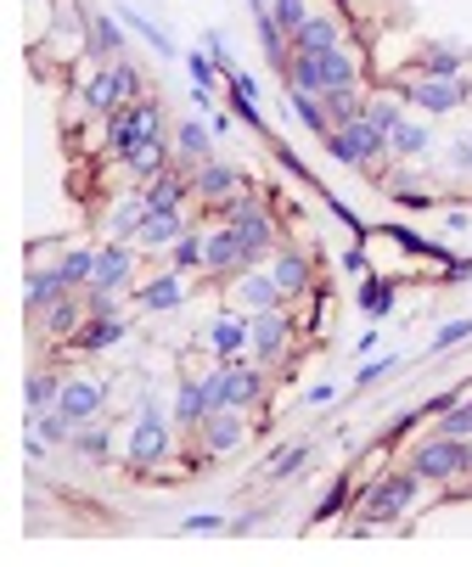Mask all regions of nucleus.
<instances>
[{"instance_id":"44","label":"nucleus","mask_w":472,"mask_h":567,"mask_svg":"<svg viewBox=\"0 0 472 567\" xmlns=\"http://www.w3.org/2000/svg\"><path fill=\"white\" fill-rule=\"evenodd\" d=\"M225 90V107L236 113V118H243L254 135H265L270 140V124H265V113H259V97H248V90H236V84H220Z\"/></svg>"},{"instance_id":"32","label":"nucleus","mask_w":472,"mask_h":567,"mask_svg":"<svg viewBox=\"0 0 472 567\" xmlns=\"http://www.w3.org/2000/svg\"><path fill=\"white\" fill-rule=\"evenodd\" d=\"M63 383H68V376H63L57 365H34V371H29V383H23V416L34 421V416H45V410H57Z\"/></svg>"},{"instance_id":"58","label":"nucleus","mask_w":472,"mask_h":567,"mask_svg":"<svg viewBox=\"0 0 472 567\" xmlns=\"http://www.w3.org/2000/svg\"><path fill=\"white\" fill-rule=\"evenodd\" d=\"M265 523V506H254V511H243V517H231V534H254Z\"/></svg>"},{"instance_id":"19","label":"nucleus","mask_w":472,"mask_h":567,"mask_svg":"<svg viewBox=\"0 0 472 567\" xmlns=\"http://www.w3.org/2000/svg\"><path fill=\"white\" fill-rule=\"evenodd\" d=\"M130 338V315H90L79 332L63 343V354H85V360H97V354H108V349H119Z\"/></svg>"},{"instance_id":"42","label":"nucleus","mask_w":472,"mask_h":567,"mask_svg":"<svg viewBox=\"0 0 472 567\" xmlns=\"http://www.w3.org/2000/svg\"><path fill=\"white\" fill-rule=\"evenodd\" d=\"M29 428H34V433H40L45 444H52V450H68V444H74V433H79V421H74V416H68V410L57 405V410H45V416H34Z\"/></svg>"},{"instance_id":"24","label":"nucleus","mask_w":472,"mask_h":567,"mask_svg":"<svg viewBox=\"0 0 472 567\" xmlns=\"http://www.w3.org/2000/svg\"><path fill=\"white\" fill-rule=\"evenodd\" d=\"M169 416H175L180 439H198V428L214 416V405H209V394H203V376H180L175 399H169Z\"/></svg>"},{"instance_id":"5","label":"nucleus","mask_w":472,"mask_h":567,"mask_svg":"<svg viewBox=\"0 0 472 567\" xmlns=\"http://www.w3.org/2000/svg\"><path fill=\"white\" fill-rule=\"evenodd\" d=\"M203 214L220 219V225H231L254 248V259H270L281 248V219H276V208L254 192V185H248V192H236L231 203H220V208H203Z\"/></svg>"},{"instance_id":"61","label":"nucleus","mask_w":472,"mask_h":567,"mask_svg":"<svg viewBox=\"0 0 472 567\" xmlns=\"http://www.w3.org/2000/svg\"><path fill=\"white\" fill-rule=\"evenodd\" d=\"M259 7H270V0H248V12H259Z\"/></svg>"},{"instance_id":"49","label":"nucleus","mask_w":472,"mask_h":567,"mask_svg":"<svg viewBox=\"0 0 472 567\" xmlns=\"http://www.w3.org/2000/svg\"><path fill=\"white\" fill-rule=\"evenodd\" d=\"M113 73H119V90H124V102H141V97H153V90H147V73H141L130 57H119V63H113Z\"/></svg>"},{"instance_id":"15","label":"nucleus","mask_w":472,"mask_h":567,"mask_svg":"<svg viewBox=\"0 0 472 567\" xmlns=\"http://www.w3.org/2000/svg\"><path fill=\"white\" fill-rule=\"evenodd\" d=\"M254 439V421H248V410H214L203 428H198V450L209 455V461H225V455H236Z\"/></svg>"},{"instance_id":"56","label":"nucleus","mask_w":472,"mask_h":567,"mask_svg":"<svg viewBox=\"0 0 472 567\" xmlns=\"http://www.w3.org/2000/svg\"><path fill=\"white\" fill-rule=\"evenodd\" d=\"M338 264H344V275H355V281L377 270V264H371V253H366V242H355V248H344V259H338Z\"/></svg>"},{"instance_id":"43","label":"nucleus","mask_w":472,"mask_h":567,"mask_svg":"<svg viewBox=\"0 0 472 567\" xmlns=\"http://www.w3.org/2000/svg\"><path fill=\"white\" fill-rule=\"evenodd\" d=\"M119 18H124V29H130L135 39H147V45H153V52L164 57V63H175V57H180V52H175V45H169V34H164V29H158L153 18H141L135 7H119Z\"/></svg>"},{"instance_id":"39","label":"nucleus","mask_w":472,"mask_h":567,"mask_svg":"<svg viewBox=\"0 0 472 567\" xmlns=\"http://www.w3.org/2000/svg\"><path fill=\"white\" fill-rule=\"evenodd\" d=\"M355 506V478L349 472H338L333 484H326V495L315 500V511H310V529H321V523H338V517Z\"/></svg>"},{"instance_id":"4","label":"nucleus","mask_w":472,"mask_h":567,"mask_svg":"<svg viewBox=\"0 0 472 567\" xmlns=\"http://www.w3.org/2000/svg\"><path fill=\"white\" fill-rule=\"evenodd\" d=\"M270 365H259V360H214L209 371H203V394H209V405L214 410H265V399H270Z\"/></svg>"},{"instance_id":"29","label":"nucleus","mask_w":472,"mask_h":567,"mask_svg":"<svg viewBox=\"0 0 472 567\" xmlns=\"http://www.w3.org/2000/svg\"><path fill=\"white\" fill-rule=\"evenodd\" d=\"M141 219H147V197H141V185H130V192L102 214V236H108V242H135Z\"/></svg>"},{"instance_id":"8","label":"nucleus","mask_w":472,"mask_h":567,"mask_svg":"<svg viewBox=\"0 0 472 567\" xmlns=\"http://www.w3.org/2000/svg\"><path fill=\"white\" fill-rule=\"evenodd\" d=\"M293 343H299L293 304H281V309H254L248 360H259V365H270V371H288V365H293Z\"/></svg>"},{"instance_id":"30","label":"nucleus","mask_w":472,"mask_h":567,"mask_svg":"<svg viewBox=\"0 0 472 567\" xmlns=\"http://www.w3.org/2000/svg\"><path fill=\"white\" fill-rule=\"evenodd\" d=\"M175 163V135H158V140H141V147L130 158H119V169L135 180V185H147L153 174H164Z\"/></svg>"},{"instance_id":"10","label":"nucleus","mask_w":472,"mask_h":567,"mask_svg":"<svg viewBox=\"0 0 472 567\" xmlns=\"http://www.w3.org/2000/svg\"><path fill=\"white\" fill-rule=\"evenodd\" d=\"M254 264H265V259H254V248L243 242V236H236L231 225H220V219H209V264H203V275L214 281V287H225V281H236Z\"/></svg>"},{"instance_id":"46","label":"nucleus","mask_w":472,"mask_h":567,"mask_svg":"<svg viewBox=\"0 0 472 567\" xmlns=\"http://www.w3.org/2000/svg\"><path fill=\"white\" fill-rule=\"evenodd\" d=\"M310 12H315L310 0H270V18L281 23V34H288V39H293V34L310 23Z\"/></svg>"},{"instance_id":"25","label":"nucleus","mask_w":472,"mask_h":567,"mask_svg":"<svg viewBox=\"0 0 472 567\" xmlns=\"http://www.w3.org/2000/svg\"><path fill=\"white\" fill-rule=\"evenodd\" d=\"M63 293H74V287L63 281V270H57L52 259H45V264H29V275H23V309H29V326H34L45 309H52Z\"/></svg>"},{"instance_id":"59","label":"nucleus","mask_w":472,"mask_h":567,"mask_svg":"<svg viewBox=\"0 0 472 567\" xmlns=\"http://www.w3.org/2000/svg\"><path fill=\"white\" fill-rule=\"evenodd\" d=\"M338 399V383H315L310 394H304V405H333Z\"/></svg>"},{"instance_id":"12","label":"nucleus","mask_w":472,"mask_h":567,"mask_svg":"<svg viewBox=\"0 0 472 567\" xmlns=\"http://www.w3.org/2000/svg\"><path fill=\"white\" fill-rule=\"evenodd\" d=\"M141 253L135 242H97V281H90V287H102V293H119V298H130L135 293V270H141Z\"/></svg>"},{"instance_id":"7","label":"nucleus","mask_w":472,"mask_h":567,"mask_svg":"<svg viewBox=\"0 0 472 567\" xmlns=\"http://www.w3.org/2000/svg\"><path fill=\"white\" fill-rule=\"evenodd\" d=\"M293 90H315V97H326V90H349V84H366V63L355 45H338V52H321V57H293L288 63V79Z\"/></svg>"},{"instance_id":"6","label":"nucleus","mask_w":472,"mask_h":567,"mask_svg":"<svg viewBox=\"0 0 472 567\" xmlns=\"http://www.w3.org/2000/svg\"><path fill=\"white\" fill-rule=\"evenodd\" d=\"M321 147H326V158H333V163H344V169H360V174H383L394 158H389V135L383 129H377L366 113L355 118V124H338L333 135H326L321 140Z\"/></svg>"},{"instance_id":"54","label":"nucleus","mask_w":472,"mask_h":567,"mask_svg":"<svg viewBox=\"0 0 472 567\" xmlns=\"http://www.w3.org/2000/svg\"><path fill=\"white\" fill-rule=\"evenodd\" d=\"M389 371H400V354H383V360H366V365L355 371V388H371V383H383Z\"/></svg>"},{"instance_id":"20","label":"nucleus","mask_w":472,"mask_h":567,"mask_svg":"<svg viewBox=\"0 0 472 567\" xmlns=\"http://www.w3.org/2000/svg\"><path fill=\"white\" fill-rule=\"evenodd\" d=\"M90 320V304H85V293H63L52 309H45L40 320H34V338H45V349H63L79 326Z\"/></svg>"},{"instance_id":"28","label":"nucleus","mask_w":472,"mask_h":567,"mask_svg":"<svg viewBox=\"0 0 472 567\" xmlns=\"http://www.w3.org/2000/svg\"><path fill=\"white\" fill-rule=\"evenodd\" d=\"M214 124L209 118H180L175 124V163H186V169H198V163H209V158H220L214 152Z\"/></svg>"},{"instance_id":"26","label":"nucleus","mask_w":472,"mask_h":567,"mask_svg":"<svg viewBox=\"0 0 472 567\" xmlns=\"http://www.w3.org/2000/svg\"><path fill=\"white\" fill-rule=\"evenodd\" d=\"M141 197H147V208H192V203H198L192 169H186V163H169L164 174H153L147 185H141Z\"/></svg>"},{"instance_id":"57","label":"nucleus","mask_w":472,"mask_h":567,"mask_svg":"<svg viewBox=\"0 0 472 567\" xmlns=\"http://www.w3.org/2000/svg\"><path fill=\"white\" fill-rule=\"evenodd\" d=\"M450 169L472 180V135H461V140H456V147H450Z\"/></svg>"},{"instance_id":"1","label":"nucleus","mask_w":472,"mask_h":567,"mask_svg":"<svg viewBox=\"0 0 472 567\" xmlns=\"http://www.w3.org/2000/svg\"><path fill=\"white\" fill-rule=\"evenodd\" d=\"M175 455H180V428L169 416V399L141 394V405L130 416V433H124V466L135 478H175L169 472Z\"/></svg>"},{"instance_id":"40","label":"nucleus","mask_w":472,"mask_h":567,"mask_svg":"<svg viewBox=\"0 0 472 567\" xmlns=\"http://www.w3.org/2000/svg\"><path fill=\"white\" fill-rule=\"evenodd\" d=\"M169 264L186 270V275H203V264H209V225H203V219L169 248Z\"/></svg>"},{"instance_id":"17","label":"nucleus","mask_w":472,"mask_h":567,"mask_svg":"<svg viewBox=\"0 0 472 567\" xmlns=\"http://www.w3.org/2000/svg\"><path fill=\"white\" fill-rule=\"evenodd\" d=\"M85 29H90V57L85 63L108 68V63H119L130 52V29H124L119 12H102V7H90V0H85Z\"/></svg>"},{"instance_id":"50","label":"nucleus","mask_w":472,"mask_h":567,"mask_svg":"<svg viewBox=\"0 0 472 567\" xmlns=\"http://www.w3.org/2000/svg\"><path fill=\"white\" fill-rule=\"evenodd\" d=\"M270 158H276V163H281V169H288V174H293V180H304V185H321V180H315V174H310V163H304V158H299V152H293V147H288V140H276V135H270Z\"/></svg>"},{"instance_id":"52","label":"nucleus","mask_w":472,"mask_h":567,"mask_svg":"<svg viewBox=\"0 0 472 567\" xmlns=\"http://www.w3.org/2000/svg\"><path fill=\"white\" fill-rule=\"evenodd\" d=\"M422 421H428V410H422V405H416V410H400V416L389 421V428H383V444H400V439H411V433L422 428Z\"/></svg>"},{"instance_id":"35","label":"nucleus","mask_w":472,"mask_h":567,"mask_svg":"<svg viewBox=\"0 0 472 567\" xmlns=\"http://www.w3.org/2000/svg\"><path fill=\"white\" fill-rule=\"evenodd\" d=\"M360 315H371V320H389L394 315V298H400V281L394 275H383V270H371V275H360Z\"/></svg>"},{"instance_id":"37","label":"nucleus","mask_w":472,"mask_h":567,"mask_svg":"<svg viewBox=\"0 0 472 567\" xmlns=\"http://www.w3.org/2000/svg\"><path fill=\"white\" fill-rule=\"evenodd\" d=\"M383 236H389V242L400 248V253H411V259H434V264H456L461 253H450L445 242H428V236H422V230H411V225H383Z\"/></svg>"},{"instance_id":"36","label":"nucleus","mask_w":472,"mask_h":567,"mask_svg":"<svg viewBox=\"0 0 472 567\" xmlns=\"http://www.w3.org/2000/svg\"><path fill=\"white\" fill-rule=\"evenodd\" d=\"M281 102H288L293 107V118L315 135V140H326V135H333V118H326V102L315 97V90H293V84H281Z\"/></svg>"},{"instance_id":"34","label":"nucleus","mask_w":472,"mask_h":567,"mask_svg":"<svg viewBox=\"0 0 472 567\" xmlns=\"http://www.w3.org/2000/svg\"><path fill=\"white\" fill-rule=\"evenodd\" d=\"M428 152H434V129L422 124V118H400L394 135H389V158L394 163H422Z\"/></svg>"},{"instance_id":"13","label":"nucleus","mask_w":472,"mask_h":567,"mask_svg":"<svg viewBox=\"0 0 472 567\" xmlns=\"http://www.w3.org/2000/svg\"><path fill=\"white\" fill-rule=\"evenodd\" d=\"M248 343H254V315L236 309V304H225V309L203 326V349H209L214 360H243Z\"/></svg>"},{"instance_id":"22","label":"nucleus","mask_w":472,"mask_h":567,"mask_svg":"<svg viewBox=\"0 0 472 567\" xmlns=\"http://www.w3.org/2000/svg\"><path fill=\"white\" fill-rule=\"evenodd\" d=\"M225 304H236V309H281L288 298H281V287H276V275L265 270V264H254V270H243L236 281H225Z\"/></svg>"},{"instance_id":"11","label":"nucleus","mask_w":472,"mask_h":567,"mask_svg":"<svg viewBox=\"0 0 472 567\" xmlns=\"http://www.w3.org/2000/svg\"><path fill=\"white\" fill-rule=\"evenodd\" d=\"M186 298H192V275L175 270V264H164V270L147 275V281H135V293H130V304H135L141 315H175Z\"/></svg>"},{"instance_id":"48","label":"nucleus","mask_w":472,"mask_h":567,"mask_svg":"<svg viewBox=\"0 0 472 567\" xmlns=\"http://www.w3.org/2000/svg\"><path fill=\"white\" fill-rule=\"evenodd\" d=\"M434 428H439V433H450V439H472V394H461V399L434 421Z\"/></svg>"},{"instance_id":"47","label":"nucleus","mask_w":472,"mask_h":567,"mask_svg":"<svg viewBox=\"0 0 472 567\" xmlns=\"http://www.w3.org/2000/svg\"><path fill=\"white\" fill-rule=\"evenodd\" d=\"M366 118L383 129V135H394V124L405 118V102L394 97V90H389V97H371V102H366Z\"/></svg>"},{"instance_id":"53","label":"nucleus","mask_w":472,"mask_h":567,"mask_svg":"<svg viewBox=\"0 0 472 567\" xmlns=\"http://www.w3.org/2000/svg\"><path fill=\"white\" fill-rule=\"evenodd\" d=\"M203 52L214 57L220 79H225V73H236V57H231V45H225V34H220V29H209V34H203Z\"/></svg>"},{"instance_id":"31","label":"nucleus","mask_w":472,"mask_h":567,"mask_svg":"<svg viewBox=\"0 0 472 567\" xmlns=\"http://www.w3.org/2000/svg\"><path fill=\"white\" fill-rule=\"evenodd\" d=\"M405 73H428V79H461L467 73V52L461 45H445V39H428L422 52L411 57Z\"/></svg>"},{"instance_id":"45","label":"nucleus","mask_w":472,"mask_h":567,"mask_svg":"<svg viewBox=\"0 0 472 567\" xmlns=\"http://www.w3.org/2000/svg\"><path fill=\"white\" fill-rule=\"evenodd\" d=\"M310 455H315V444H288L281 455H270V461H265V472H270L276 484H281V478H299V472L310 466Z\"/></svg>"},{"instance_id":"21","label":"nucleus","mask_w":472,"mask_h":567,"mask_svg":"<svg viewBox=\"0 0 472 567\" xmlns=\"http://www.w3.org/2000/svg\"><path fill=\"white\" fill-rule=\"evenodd\" d=\"M74 97L85 102V113H90V118H108V113H119V107H124V90H119V73H113V63H108V68H79V79H74Z\"/></svg>"},{"instance_id":"41","label":"nucleus","mask_w":472,"mask_h":567,"mask_svg":"<svg viewBox=\"0 0 472 567\" xmlns=\"http://www.w3.org/2000/svg\"><path fill=\"white\" fill-rule=\"evenodd\" d=\"M68 450H74L79 461H90V466H102V461H113V421L102 416V421H90V428H79Z\"/></svg>"},{"instance_id":"14","label":"nucleus","mask_w":472,"mask_h":567,"mask_svg":"<svg viewBox=\"0 0 472 567\" xmlns=\"http://www.w3.org/2000/svg\"><path fill=\"white\" fill-rule=\"evenodd\" d=\"M315 259H321V253H304V248H293V242H281V248L265 259V270L276 275V287H281V298H288V304H299V298L315 293Z\"/></svg>"},{"instance_id":"38","label":"nucleus","mask_w":472,"mask_h":567,"mask_svg":"<svg viewBox=\"0 0 472 567\" xmlns=\"http://www.w3.org/2000/svg\"><path fill=\"white\" fill-rule=\"evenodd\" d=\"M52 264L63 270V281H68L74 293H85L90 281H97V242H74V248H63Z\"/></svg>"},{"instance_id":"2","label":"nucleus","mask_w":472,"mask_h":567,"mask_svg":"<svg viewBox=\"0 0 472 567\" xmlns=\"http://www.w3.org/2000/svg\"><path fill=\"white\" fill-rule=\"evenodd\" d=\"M428 489H434V484L400 461L394 472H383V478L360 484L355 511L366 517V523H377V529H394V523H411V511H416V506H428V500H434Z\"/></svg>"},{"instance_id":"51","label":"nucleus","mask_w":472,"mask_h":567,"mask_svg":"<svg viewBox=\"0 0 472 567\" xmlns=\"http://www.w3.org/2000/svg\"><path fill=\"white\" fill-rule=\"evenodd\" d=\"M472 338V315H461V320H445L439 332H434V343H428V354H445V349H456V343H467Z\"/></svg>"},{"instance_id":"18","label":"nucleus","mask_w":472,"mask_h":567,"mask_svg":"<svg viewBox=\"0 0 472 567\" xmlns=\"http://www.w3.org/2000/svg\"><path fill=\"white\" fill-rule=\"evenodd\" d=\"M192 225H198V219H192V208H147V219H141V236H135V248H141V253H164V259H169V248H175Z\"/></svg>"},{"instance_id":"3","label":"nucleus","mask_w":472,"mask_h":567,"mask_svg":"<svg viewBox=\"0 0 472 567\" xmlns=\"http://www.w3.org/2000/svg\"><path fill=\"white\" fill-rule=\"evenodd\" d=\"M405 466L422 472L434 489L445 495H461L472 489V439H450V433H422L416 444H405Z\"/></svg>"},{"instance_id":"16","label":"nucleus","mask_w":472,"mask_h":567,"mask_svg":"<svg viewBox=\"0 0 472 567\" xmlns=\"http://www.w3.org/2000/svg\"><path fill=\"white\" fill-rule=\"evenodd\" d=\"M248 174L236 169V163H225V158H209V163H198L192 169V192H198V208H220V203H231L236 192H248Z\"/></svg>"},{"instance_id":"33","label":"nucleus","mask_w":472,"mask_h":567,"mask_svg":"<svg viewBox=\"0 0 472 567\" xmlns=\"http://www.w3.org/2000/svg\"><path fill=\"white\" fill-rule=\"evenodd\" d=\"M254 29H259V52H265L270 73H276V79H288V63H293V39L281 34V23L270 18V7H259V12H254Z\"/></svg>"},{"instance_id":"60","label":"nucleus","mask_w":472,"mask_h":567,"mask_svg":"<svg viewBox=\"0 0 472 567\" xmlns=\"http://www.w3.org/2000/svg\"><path fill=\"white\" fill-rule=\"evenodd\" d=\"M445 230H472V208H445Z\"/></svg>"},{"instance_id":"23","label":"nucleus","mask_w":472,"mask_h":567,"mask_svg":"<svg viewBox=\"0 0 472 567\" xmlns=\"http://www.w3.org/2000/svg\"><path fill=\"white\" fill-rule=\"evenodd\" d=\"M57 405L79 421V428H90V421H102V416H108V383H102V376H68Z\"/></svg>"},{"instance_id":"55","label":"nucleus","mask_w":472,"mask_h":567,"mask_svg":"<svg viewBox=\"0 0 472 567\" xmlns=\"http://www.w3.org/2000/svg\"><path fill=\"white\" fill-rule=\"evenodd\" d=\"M214 529H231L225 517H214V511H192V517H180V534H214Z\"/></svg>"},{"instance_id":"9","label":"nucleus","mask_w":472,"mask_h":567,"mask_svg":"<svg viewBox=\"0 0 472 567\" xmlns=\"http://www.w3.org/2000/svg\"><path fill=\"white\" fill-rule=\"evenodd\" d=\"M394 97L405 107H422V113H461L472 102V79H428V73H400L394 79Z\"/></svg>"},{"instance_id":"27","label":"nucleus","mask_w":472,"mask_h":567,"mask_svg":"<svg viewBox=\"0 0 472 567\" xmlns=\"http://www.w3.org/2000/svg\"><path fill=\"white\" fill-rule=\"evenodd\" d=\"M338 45H349L344 18L338 12H310V23L293 34V57H321V52H338Z\"/></svg>"}]
</instances>
